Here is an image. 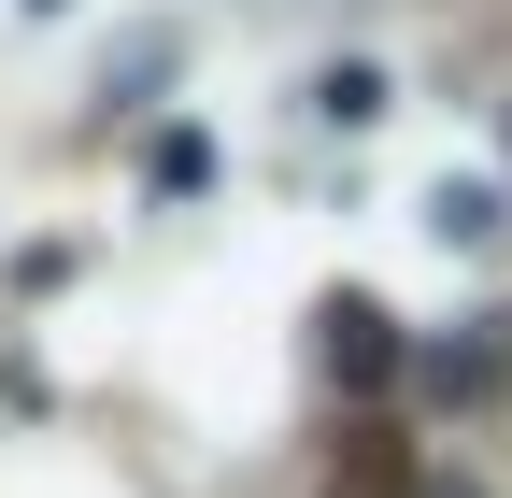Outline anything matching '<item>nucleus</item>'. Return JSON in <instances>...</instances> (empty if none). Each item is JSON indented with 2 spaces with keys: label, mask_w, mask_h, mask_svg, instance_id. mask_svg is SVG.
I'll return each mask as SVG.
<instances>
[{
  "label": "nucleus",
  "mask_w": 512,
  "mask_h": 498,
  "mask_svg": "<svg viewBox=\"0 0 512 498\" xmlns=\"http://www.w3.org/2000/svg\"><path fill=\"white\" fill-rule=\"evenodd\" d=\"M328 328H342V342H328V356H342V385H384V370H399V342H384V314H370V299H342Z\"/></svg>",
  "instance_id": "2"
},
{
  "label": "nucleus",
  "mask_w": 512,
  "mask_h": 498,
  "mask_svg": "<svg viewBox=\"0 0 512 498\" xmlns=\"http://www.w3.org/2000/svg\"><path fill=\"white\" fill-rule=\"evenodd\" d=\"M328 498H413V442H399V427H342Z\"/></svg>",
  "instance_id": "1"
}]
</instances>
